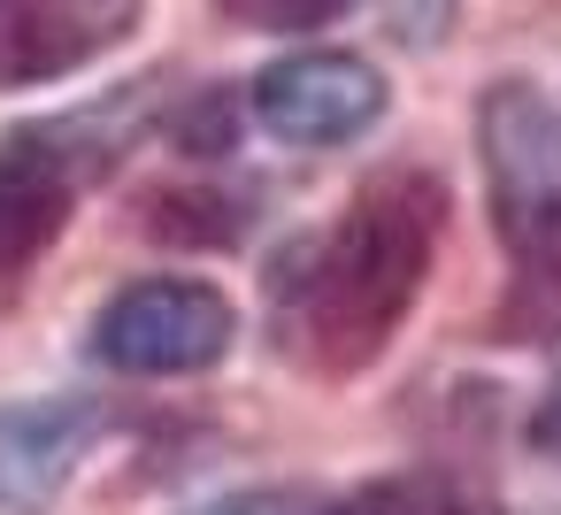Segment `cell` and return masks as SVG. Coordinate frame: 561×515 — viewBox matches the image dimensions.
<instances>
[{
    "instance_id": "1",
    "label": "cell",
    "mask_w": 561,
    "mask_h": 515,
    "mask_svg": "<svg viewBox=\"0 0 561 515\" xmlns=\"http://www.w3.org/2000/svg\"><path fill=\"white\" fill-rule=\"evenodd\" d=\"M446 231V185L431 170H377L331 231L285 247L270 270V331L277 354L316 369V377H354L369 369L392 331L408 323L431 254Z\"/></svg>"
},
{
    "instance_id": "11",
    "label": "cell",
    "mask_w": 561,
    "mask_h": 515,
    "mask_svg": "<svg viewBox=\"0 0 561 515\" xmlns=\"http://www.w3.org/2000/svg\"><path fill=\"white\" fill-rule=\"evenodd\" d=\"M530 446L546 454V461H561V377L538 392V408H530Z\"/></svg>"
},
{
    "instance_id": "8",
    "label": "cell",
    "mask_w": 561,
    "mask_h": 515,
    "mask_svg": "<svg viewBox=\"0 0 561 515\" xmlns=\"http://www.w3.org/2000/svg\"><path fill=\"white\" fill-rule=\"evenodd\" d=\"M331 515H500V500L477 492V484H461V477H446V469H400V477L362 484Z\"/></svg>"
},
{
    "instance_id": "3",
    "label": "cell",
    "mask_w": 561,
    "mask_h": 515,
    "mask_svg": "<svg viewBox=\"0 0 561 515\" xmlns=\"http://www.w3.org/2000/svg\"><path fill=\"white\" fill-rule=\"evenodd\" d=\"M139 93L131 85L124 101H101V108H78V116H39V124H16L0 131V285L24 277L70 224V208L85 201V185L116 162V147L131 139L139 124Z\"/></svg>"
},
{
    "instance_id": "10",
    "label": "cell",
    "mask_w": 561,
    "mask_h": 515,
    "mask_svg": "<svg viewBox=\"0 0 561 515\" xmlns=\"http://www.w3.org/2000/svg\"><path fill=\"white\" fill-rule=\"evenodd\" d=\"M193 515H331L316 492H231V500H208Z\"/></svg>"
},
{
    "instance_id": "4",
    "label": "cell",
    "mask_w": 561,
    "mask_h": 515,
    "mask_svg": "<svg viewBox=\"0 0 561 515\" xmlns=\"http://www.w3.org/2000/svg\"><path fill=\"white\" fill-rule=\"evenodd\" d=\"M239 339V316L201 277H139L93 316V354L124 377H193L216 369Z\"/></svg>"
},
{
    "instance_id": "9",
    "label": "cell",
    "mask_w": 561,
    "mask_h": 515,
    "mask_svg": "<svg viewBox=\"0 0 561 515\" xmlns=\"http://www.w3.org/2000/svg\"><path fill=\"white\" fill-rule=\"evenodd\" d=\"M216 9L231 24H247V32H323V24H339L354 9V0H216Z\"/></svg>"
},
{
    "instance_id": "5",
    "label": "cell",
    "mask_w": 561,
    "mask_h": 515,
    "mask_svg": "<svg viewBox=\"0 0 561 515\" xmlns=\"http://www.w3.org/2000/svg\"><path fill=\"white\" fill-rule=\"evenodd\" d=\"M377 116H385L377 62L339 55V47H300V55H285V62H270L254 78V124L277 147H308V154L316 147H346Z\"/></svg>"
},
{
    "instance_id": "6",
    "label": "cell",
    "mask_w": 561,
    "mask_h": 515,
    "mask_svg": "<svg viewBox=\"0 0 561 515\" xmlns=\"http://www.w3.org/2000/svg\"><path fill=\"white\" fill-rule=\"evenodd\" d=\"M147 0H0V85H55L131 39Z\"/></svg>"
},
{
    "instance_id": "2",
    "label": "cell",
    "mask_w": 561,
    "mask_h": 515,
    "mask_svg": "<svg viewBox=\"0 0 561 515\" xmlns=\"http://www.w3.org/2000/svg\"><path fill=\"white\" fill-rule=\"evenodd\" d=\"M477 162L492 193V231L507 247V300L492 316L500 346L561 339V101L523 78L477 93Z\"/></svg>"
},
{
    "instance_id": "7",
    "label": "cell",
    "mask_w": 561,
    "mask_h": 515,
    "mask_svg": "<svg viewBox=\"0 0 561 515\" xmlns=\"http://www.w3.org/2000/svg\"><path fill=\"white\" fill-rule=\"evenodd\" d=\"M93 438H101V408L78 392L9 400L0 408V515H47Z\"/></svg>"
}]
</instances>
